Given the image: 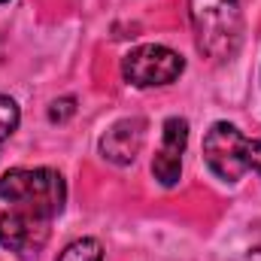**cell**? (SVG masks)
Instances as JSON below:
<instances>
[{
    "label": "cell",
    "mask_w": 261,
    "mask_h": 261,
    "mask_svg": "<svg viewBox=\"0 0 261 261\" xmlns=\"http://www.w3.org/2000/svg\"><path fill=\"white\" fill-rule=\"evenodd\" d=\"M58 261H103V246L94 237H82V240H73L58 255Z\"/></svg>",
    "instance_id": "8"
},
{
    "label": "cell",
    "mask_w": 261,
    "mask_h": 261,
    "mask_svg": "<svg viewBox=\"0 0 261 261\" xmlns=\"http://www.w3.org/2000/svg\"><path fill=\"white\" fill-rule=\"evenodd\" d=\"M0 3H6V0H0Z\"/></svg>",
    "instance_id": "11"
},
{
    "label": "cell",
    "mask_w": 261,
    "mask_h": 261,
    "mask_svg": "<svg viewBox=\"0 0 261 261\" xmlns=\"http://www.w3.org/2000/svg\"><path fill=\"white\" fill-rule=\"evenodd\" d=\"M203 161L222 182H237L246 170L261 176V140H249L231 122H216L203 137Z\"/></svg>",
    "instance_id": "3"
},
{
    "label": "cell",
    "mask_w": 261,
    "mask_h": 261,
    "mask_svg": "<svg viewBox=\"0 0 261 261\" xmlns=\"http://www.w3.org/2000/svg\"><path fill=\"white\" fill-rule=\"evenodd\" d=\"M76 113V100L73 97H61L49 107V122H67L70 116Z\"/></svg>",
    "instance_id": "10"
},
{
    "label": "cell",
    "mask_w": 261,
    "mask_h": 261,
    "mask_svg": "<svg viewBox=\"0 0 261 261\" xmlns=\"http://www.w3.org/2000/svg\"><path fill=\"white\" fill-rule=\"evenodd\" d=\"M189 18L197 52L210 61H231L240 49V0H189Z\"/></svg>",
    "instance_id": "1"
},
{
    "label": "cell",
    "mask_w": 261,
    "mask_h": 261,
    "mask_svg": "<svg viewBox=\"0 0 261 261\" xmlns=\"http://www.w3.org/2000/svg\"><path fill=\"white\" fill-rule=\"evenodd\" d=\"M0 197L15 210L55 219L64 213L67 182L52 167H12L0 176Z\"/></svg>",
    "instance_id": "2"
},
{
    "label": "cell",
    "mask_w": 261,
    "mask_h": 261,
    "mask_svg": "<svg viewBox=\"0 0 261 261\" xmlns=\"http://www.w3.org/2000/svg\"><path fill=\"white\" fill-rule=\"evenodd\" d=\"M186 146H189V122L179 116H170L161 128V149L155 152V161H152V176L164 189H173L179 182Z\"/></svg>",
    "instance_id": "6"
},
{
    "label": "cell",
    "mask_w": 261,
    "mask_h": 261,
    "mask_svg": "<svg viewBox=\"0 0 261 261\" xmlns=\"http://www.w3.org/2000/svg\"><path fill=\"white\" fill-rule=\"evenodd\" d=\"M186 58L173 52L170 46L161 43H146L130 49L122 58V76L137 88H152V85H170L182 76Z\"/></svg>",
    "instance_id": "4"
},
{
    "label": "cell",
    "mask_w": 261,
    "mask_h": 261,
    "mask_svg": "<svg viewBox=\"0 0 261 261\" xmlns=\"http://www.w3.org/2000/svg\"><path fill=\"white\" fill-rule=\"evenodd\" d=\"M143 140H146V119H137V116L119 119L100 137V155L116 167H128L140 155Z\"/></svg>",
    "instance_id": "7"
},
{
    "label": "cell",
    "mask_w": 261,
    "mask_h": 261,
    "mask_svg": "<svg viewBox=\"0 0 261 261\" xmlns=\"http://www.w3.org/2000/svg\"><path fill=\"white\" fill-rule=\"evenodd\" d=\"M18 122H21V110H18V103H15L12 97L0 94V146L15 134Z\"/></svg>",
    "instance_id": "9"
},
{
    "label": "cell",
    "mask_w": 261,
    "mask_h": 261,
    "mask_svg": "<svg viewBox=\"0 0 261 261\" xmlns=\"http://www.w3.org/2000/svg\"><path fill=\"white\" fill-rule=\"evenodd\" d=\"M49 231H52V219L46 216L15 206L0 213V246L18 258H37V252L49 240Z\"/></svg>",
    "instance_id": "5"
}]
</instances>
